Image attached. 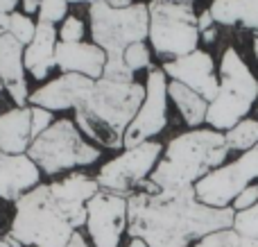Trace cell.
Returning a JSON list of instances; mask_svg holds the SVG:
<instances>
[{
  "label": "cell",
  "instance_id": "obj_1",
  "mask_svg": "<svg viewBox=\"0 0 258 247\" xmlns=\"http://www.w3.org/2000/svg\"><path fill=\"white\" fill-rule=\"evenodd\" d=\"M129 238L147 247H192L218 229L233 227V209H213L197 200L195 189H159L143 181L127 198Z\"/></svg>",
  "mask_w": 258,
  "mask_h": 247
},
{
  "label": "cell",
  "instance_id": "obj_7",
  "mask_svg": "<svg viewBox=\"0 0 258 247\" xmlns=\"http://www.w3.org/2000/svg\"><path fill=\"white\" fill-rule=\"evenodd\" d=\"M150 9V41L156 57L163 61H172L183 54L197 50L202 34L197 30V14L192 3L181 0H152Z\"/></svg>",
  "mask_w": 258,
  "mask_h": 247
},
{
  "label": "cell",
  "instance_id": "obj_35",
  "mask_svg": "<svg viewBox=\"0 0 258 247\" xmlns=\"http://www.w3.org/2000/svg\"><path fill=\"white\" fill-rule=\"evenodd\" d=\"M16 5H21V0H0V12L12 14L16 12Z\"/></svg>",
  "mask_w": 258,
  "mask_h": 247
},
{
  "label": "cell",
  "instance_id": "obj_33",
  "mask_svg": "<svg viewBox=\"0 0 258 247\" xmlns=\"http://www.w3.org/2000/svg\"><path fill=\"white\" fill-rule=\"evenodd\" d=\"M39 5H41V0H21V7H23V12H25L27 16L39 14Z\"/></svg>",
  "mask_w": 258,
  "mask_h": 247
},
{
  "label": "cell",
  "instance_id": "obj_22",
  "mask_svg": "<svg viewBox=\"0 0 258 247\" xmlns=\"http://www.w3.org/2000/svg\"><path fill=\"white\" fill-rule=\"evenodd\" d=\"M224 139L231 152H247L258 145V120L256 118H245L236 127L224 132Z\"/></svg>",
  "mask_w": 258,
  "mask_h": 247
},
{
  "label": "cell",
  "instance_id": "obj_37",
  "mask_svg": "<svg viewBox=\"0 0 258 247\" xmlns=\"http://www.w3.org/2000/svg\"><path fill=\"white\" fill-rule=\"evenodd\" d=\"M109 7H116V9H125L129 5H134V0H104Z\"/></svg>",
  "mask_w": 258,
  "mask_h": 247
},
{
  "label": "cell",
  "instance_id": "obj_12",
  "mask_svg": "<svg viewBox=\"0 0 258 247\" xmlns=\"http://www.w3.org/2000/svg\"><path fill=\"white\" fill-rule=\"evenodd\" d=\"M168 75L161 68H150L145 80V100L136 118L125 132V148H134L145 141H154L168 125Z\"/></svg>",
  "mask_w": 258,
  "mask_h": 247
},
{
  "label": "cell",
  "instance_id": "obj_6",
  "mask_svg": "<svg viewBox=\"0 0 258 247\" xmlns=\"http://www.w3.org/2000/svg\"><path fill=\"white\" fill-rule=\"evenodd\" d=\"M27 157L43 175H59L75 168H86L102 157V150L84 139L82 130L71 118L54 120L39 139L32 141Z\"/></svg>",
  "mask_w": 258,
  "mask_h": 247
},
{
  "label": "cell",
  "instance_id": "obj_13",
  "mask_svg": "<svg viewBox=\"0 0 258 247\" xmlns=\"http://www.w3.org/2000/svg\"><path fill=\"white\" fill-rule=\"evenodd\" d=\"M161 71L168 75V80L181 82L183 86L197 91L204 100L213 102L220 91V75L213 57L206 50H192L190 54H183L172 61H163Z\"/></svg>",
  "mask_w": 258,
  "mask_h": 247
},
{
  "label": "cell",
  "instance_id": "obj_18",
  "mask_svg": "<svg viewBox=\"0 0 258 247\" xmlns=\"http://www.w3.org/2000/svg\"><path fill=\"white\" fill-rule=\"evenodd\" d=\"M59 43V30L52 23H43L36 21V32L34 39L25 45V52H23V64H25V71L34 77L36 82H43L50 75V71L54 66V50Z\"/></svg>",
  "mask_w": 258,
  "mask_h": 247
},
{
  "label": "cell",
  "instance_id": "obj_21",
  "mask_svg": "<svg viewBox=\"0 0 258 247\" xmlns=\"http://www.w3.org/2000/svg\"><path fill=\"white\" fill-rule=\"evenodd\" d=\"M168 98L174 102L179 116L183 118V122H186L190 130H195V127H202L206 122V113H209V100H204L200 93H197V91L183 86L181 82L170 80L168 82Z\"/></svg>",
  "mask_w": 258,
  "mask_h": 247
},
{
  "label": "cell",
  "instance_id": "obj_27",
  "mask_svg": "<svg viewBox=\"0 0 258 247\" xmlns=\"http://www.w3.org/2000/svg\"><path fill=\"white\" fill-rule=\"evenodd\" d=\"M68 16V0H41L39 5V21L43 23H61Z\"/></svg>",
  "mask_w": 258,
  "mask_h": 247
},
{
  "label": "cell",
  "instance_id": "obj_20",
  "mask_svg": "<svg viewBox=\"0 0 258 247\" xmlns=\"http://www.w3.org/2000/svg\"><path fill=\"white\" fill-rule=\"evenodd\" d=\"M209 12L215 25L258 32V0H213Z\"/></svg>",
  "mask_w": 258,
  "mask_h": 247
},
{
  "label": "cell",
  "instance_id": "obj_42",
  "mask_svg": "<svg viewBox=\"0 0 258 247\" xmlns=\"http://www.w3.org/2000/svg\"><path fill=\"white\" fill-rule=\"evenodd\" d=\"M68 3H89V5H93V3H98V0H68Z\"/></svg>",
  "mask_w": 258,
  "mask_h": 247
},
{
  "label": "cell",
  "instance_id": "obj_43",
  "mask_svg": "<svg viewBox=\"0 0 258 247\" xmlns=\"http://www.w3.org/2000/svg\"><path fill=\"white\" fill-rule=\"evenodd\" d=\"M0 247H12V245L7 243V238H0Z\"/></svg>",
  "mask_w": 258,
  "mask_h": 247
},
{
  "label": "cell",
  "instance_id": "obj_39",
  "mask_svg": "<svg viewBox=\"0 0 258 247\" xmlns=\"http://www.w3.org/2000/svg\"><path fill=\"white\" fill-rule=\"evenodd\" d=\"M240 247H258V238H251V236H242Z\"/></svg>",
  "mask_w": 258,
  "mask_h": 247
},
{
  "label": "cell",
  "instance_id": "obj_15",
  "mask_svg": "<svg viewBox=\"0 0 258 247\" xmlns=\"http://www.w3.org/2000/svg\"><path fill=\"white\" fill-rule=\"evenodd\" d=\"M41 175L43 172L27 154H7L0 150V200L16 202L41 184Z\"/></svg>",
  "mask_w": 258,
  "mask_h": 247
},
{
  "label": "cell",
  "instance_id": "obj_17",
  "mask_svg": "<svg viewBox=\"0 0 258 247\" xmlns=\"http://www.w3.org/2000/svg\"><path fill=\"white\" fill-rule=\"evenodd\" d=\"M107 64V52L93 41H80V43H57L54 50V66L61 73H77L91 80H100Z\"/></svg>",
  "mask_w": 258,
  "mask_h": 247
},
{
  "label": "cell",
  "instance_id": "obj_9",
  "mask_svg": "<svg viewBox=\"0 0 258 247\" xmlns=\"http://www.w3.org/2000/svg\"><path fill=\"white\" fill-rule=\"evenodd\" d=\"M161 154H163V145L159 141H145L134 148H125L118 157H113L100 168L95 181L102 191L129 198L132 193H136L143 181L150 179Z\"/></svg>",
  "mask_w": 258,
  "mask_h": 247
},
{
  "label": "cell",
  "instance_id": "obj_11",
  "mask_svg": "<svg viewBox=\"0 0 258 247\" xmlns=\"http://www.w3.org/2000/svg\"><path fill=\"white\" fill-rule=\"evenodd\" d=\"M129 225L125 195L100 189L86 204V231L93 247H120Z\"/></svg>",
  "mask_w": 258,
  "mask_h": 247
},
{
  "label": "cell",
  "instance_id": "obj_41",
  "mask_svg": "<svg viewBox=\"0 0 258 247\" xmlns=\"http://www.w3.org/2000/svg\"><path fill=\"white\" fill-rule=\"evenodd\" d=\"M251 48H254V57H256V61H258V32L254 34V39H251Z\"/></svg>",
  "mask_w": 258,
  "mask_h": 247
},
{
  "label": "cell",
  "instance_id": "obj_25",
  "mask_svg": "<svg viewBox=\"0 0 258 247\" xmlns=\"http://www.w3.org/2000/svg\"><path fill=\"white\" fill-rule=\"evenodd\" d=\"M240 240L242 234H238L233 227H227V229H218L200 238L192 247H240Z\"/></svg>",
  "mask_w": 258,
  "mask_h": 247
},
{
  "label": "cell",
  "instance_id": "obj_31",
  "mask_svg": "<svg viewBox=\"0 0 258 247\" xmlns=\"http://www.w3.org/2000/svg\"><path fill=\"white\" fill-rule=\"evenodd\" d=\"M256 204H258V181L249 184L240 195H238L236 200H233V202H231V209H233L236 213H240V211H247V209L256 207Z\"/></svg>",
  "mask_w": 258,
  "mask_h": 247
},
{
  "label": "cell",
  "instance_id": "obj_28",
  "mask_svg": "<svg viewBox=\"0 0 258 247\" xmlns=\"http://www.w3.org/2000/svg\"><path fill=\"white\" fill-rule=\"evenodd\" d=\"M233 229L242 236L258 238V204L247 209V211L236 213V218H233Z\"/></svg>",
  "mask_w": 258,
  "mask_h": 247
},
{
  "label": "cell",
  "instance_id": "obj_5",
  "mask_svg": "<svg viewBox=\"0 0 258 247\" xmlns=\"http://www.w3.org/2000/svg\"><path fill=\"white\" fill-rule=\"evenodd\" d=\"M220 91L213 102H209L206 127L229 132L254 109L258 100V77L249 68L236 45H227L218 64Z\"/></svg>",
  "mask_w": 258,
  "mask_h": 247
},
{
  "label": "cell",
  "instance_id": "obj_29",
  "mask_svg": "<svg viewBox=\"0 0 258 247\" xmlns=\"http://www.w3.org/2000/svg\"><path fill=\"white\" fill-rule=\"evenodd\" d=\"M84 34L86 27L77 16H66L61 21V27H59V41L61 43H80V41H84Z\"/></svg>",
  "mask_w": 258,
  "mask_h": 247
},
{
  "label": "cell",
  "instance_id": "obj_24",
  "mask_svg": "<svg viewBox=\"0 0 258 247\" xmlns=\"http://www.w3.org/2000/svg\"><path fill=\"white\" fill-rule=\"evenodd\" d=\"M125 64L129 68H132L134 73H138V71H150V68H154L152 66V52H150V48H147V43L145 41H138V43H132L129 48L125 50Z\"/></svg>",
  "mask_w": 258,
  "mask_h": 247
},
{
  "label": "cell",
  "instance_id": "obj_30",
  "mask_svg": "<svg viewBox=\"0 0 258 247\" xmlns=\"http://www.w3.org/2000/svg\"><path fill=\"white\" fill-rule=\"evenodd\" d=\"M30 111H32V141H34L54 122V111L43 107H32V104H30Z\"/></svg>",
  "mask_w": 258,
  "mask_h": 247
},
{
  "label": "cell",
  "instance_id": "obj_26",
  "mask_svg": "<svg viewBox=\"0 0 258 247\" xmlns=\"http://www.w3.org/2000/svg\"><path fill=\"white\" fill-rule=\"evenodd\" d=\"M134 75L136 73L125 64V57L122 54H107V64H104L102 77L111 82H134Z\"/></svg>",
  "mask_w": 258,
  "mask_h": 247
},
{
  "label": "cell",
  "instance_id": "obj_23",
  "mask_svg": "<svg viewBox=\"0 0 258 247\" xmlns=\"http://www.w3.org/2000/svg\"><path fill=\"white\" fill-rule=\"evenodd\" d=\"M7 32L14 36L16 41H21L23 45H27L32 39H34V32H36V23L27 16L25 12H12L9 14V27Z\"/></svg>",
  "mask_w": 258,
  "mask_h": 247
},
{
  "label": "cell",
  "instance_id": "obj_38",
  "mask_svg": "<svg viewBox=\"0 0 258 247\" xmlns=\"http://www.w3.org/2000/svg\"><path fill=\"white\" fill-rule=\"evenodd\" d=\"M7 27H9V14L0 12V36L7 32Z\"/></svg>",
  "mask_w": 258,
  "mask_h": 247
},
{
  "label": "cell",
  "instance_id": "obj_34",
  "mask_svg": "<svg viewBox=\"0 0 258 247\" xmlns=\"http://www.w3.org/2000/svg\"><path fill=\"white\" fill-rule=\"evenodd\" d=\"M66 247H91V245H89V240H86V236L82 234V231H75L73 238H71V243H68Z\"/></svg>",
  "mask_w": 258,
  "mask_h": 247
},
{
  "label": "cell",
  "instance_id": "obj_19",
  "mask_svg": "<svg viewBox=\"0 0 258 247\" xmlns=\"http://www.w3.org/2000/svg\"><path fill=\"white\" fill-rule=\"evenodd\" d=\"M32 145V111L14 107L0 113V150L7 154H27Z\"/></svg>",
  "mask_w": 258,
  "mask_h": 247
},
{
  "label": "cell",
  "instance_id": "obj_36",
  "mask_svg": "<svg viewBox=\"0 0 258 247\" xmlns=\"http://www.w3.org/2000/svg\"><path fill=\"white\" fill-rule=\"evenodd\" d=\"M215 39H218V25L206 30V32H202V41H204V43H213Z\"/></svg>",
  "mask_w": 258,
  "mask_h": 247
},
{
  "label": "cell",
  "instance_id": "obj_44",
  "mask_svg": "<svg viewBox=\"0 0 258 247\" xmlns=\"http://www.w3.org/2000/svg\"><path fill=\"white\" fill-rule=\"evenodd\" d=\"M3 91H5V84H3V80H0V93H3Z\"/></svg>",
  "mask_w": 258,
  "mask_h": 247
},
{
  "label": "cell",
  "instance_id": "obj_4",
  "mask_svg": "<svg viewBox=\"0 0 258 247\" xmlns=\"http://www.w3.org/2000/svg\"><path fill=\"white\" fill-rule=\"evenodd\" d=\"M229 154L224 132L195 127L168 141L150 181L159 189H192L202 177L224 166Z\"/></svg>",
  "mask_w": 258,
  "mask_h": 247
},
{
  "label": "cell",
  "instance_id": "obj_14",
  "mask_svg": "<svg viewBox=\"0 0 258 247\" xmlns=\"http://www.w3.org/2000/svg\"><path fill=\"white\" fill-rule=\"evenodd\" d=\"M93 84L95 80H91L86 75L61 73L59 77L45 82L36 91H32L27 102L32 107H43V109H50V111H68V109L80 107V102L93 89Z\"/></svg>",
  "mask_w": 258,
  "mask_h": 247
},
{
  "label": "cell",
  "instance_id": "obj_45",
  "mask_svg": "<svg viewBox=\"0 0 258 247\" xmlns=\"http://www.w3.org/2000/svg\"><path fill=\"white\" fill-rule=\"evenodd\" d=\"M181 3H192V0H181Z\"/></svg>",
  "mask_w": 258,
  "mask_h": 247
},
{
  "label": "cell",
  "instance_id": "obj_40",
  "mask_svg": "<svg viewBox=\"0 0 258 247\" xmlns=\"http://www.w3.org/2000/svg\"><path fill=\"white\" fill-rule=\"evenodd\" d=\"M127 247H147V245L143 243L141 238H129V245Z\"/></svg>",
  "mask_w": 258,
  "mask_h": 247
},
{
  "label": "cell",
  "instance_id": "obj_3",
  "mask_svg": "<svg viewBox=\"0 0 258 247\" xmlns=\"http://www.w3.org/2000/svg\"><path fill=\"white\" fill-rule=\"evenodd\" d=\"M145 100L141 82L95 80L93 89L75 109V122L91 143L107 150L125 148V132Z\"/></svg>",
  "mask_w": 258,
  "mask_h": 247
},
{
  "label": "cell",
  "instance_id": "obj_16",
  "mask_svg": "<svg viewBox=\"0 0 258 247\" xmlns=\"http://www.w3.org/2000/svg\"><path fill=\"white\" fill-rule=\"evenodd\" d=\"M23 52H25V45L14 39L9 32L0 36V80L16 107H27V100H30Z\"/></svg>",
  "mask_w": 258,
  "mask_h": 247
},
{
  "label": "cell",
  "instance_id": "obj_8",
  "mask_svg": "<svg viewBox=\"0 0 258 247\" xmlns=\"http://www.w3.org/2000/svg\"><path fill=\"white\" fill-rule=\"evenodd\" d=\"M91 41L107 54H125L132 43L147 39L150 32V9L145 3H134L125 9L109 7L98 0L89 7Z\"/></svg>",
  "mask_w": 258,
  "mask_h": 247
},
{
  "label": "cell",
  "instance_id": "obj_10",
  "mask_svg": "<svg viewBox=\"0 0 258 247\" xmlns=\"http://www.w3.org/2000/svg\"><path fill=\"white\" fill-rule=\"evenodd\" d=\"M258 181V145L254 150L240 152V157L224 166L215 168L206 177H202L192 189L202 204L213 209H231V202Z\"/></svg>",
  "mask_w": 258,
  "mask_h": 247
},
{
  "label": "cell",
  "instance_id": "obj_2",
  "mask_svg": "<svg viewBox=\"0 0 258 247\" xmlns=\"http://www.w3.org/2000/svg\"><path fill=\"white\" fill-rule=\"evenodd\" d=\"M14 204V220L5 236L12 247H66L73 234L86 225V207L59 200L50 184L34 186Z\"/></svg>",
  "mask_w": 258,
  "mask_h": 247
},
{
  "label": "cell",
  "instance_id": "obj_32",
  "mask_svg": "<svg viewBox=\"0 0 258 247\" xmlns=\"http://www.w3.org/2000/svg\"><path fill=\"white\" fill-rule=\"evenodd\" d=\"M211 27H215V21H213V16H211L209 9H204V12L197 16V30H200V34H202V32L211 30Z\"/></svg>",
  "mask_w": 258,
  "mask_h": 247
}]
</instances>
